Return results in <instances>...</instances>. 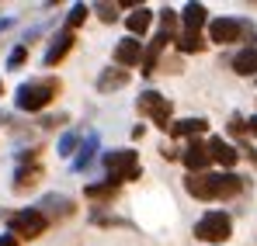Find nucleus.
<instances>
[{"label": "nucleus", "instance_id": "obj_6", "mask_svg": "<svg viewBox=\"0 0 257 246\" xmlns=\"http://www.w3.org/2000/svg\"><path fill=\"white\" fill-rule=\"evenodd\" d=\"M136 111H139V115H146V118H153V122L160 125L164 132H167V125H171V115H174L171 101H167L164 94H157V90H146V94H139V97H136Z\"/></svg>", "mask_w": 257, "mask_h": 246}, {"label": "nucleus", "instance_id": "obj_23", "mask_svg": "<svg viewBox=\"0 0 257 246\" xmlns=\"http://www.w3.org/2000/svg\"><path fill=\"white\" fill-rule=\"evenodd\" d=\"M87 14H90L87 4H73V7H70V18H66V32H77V28L87 21Z\"/></svg>", "mask_w": 257, "mask_h": 246}, {"label": "nucleus", "instance_id": "obj_31", "mask_svg": "<svg viewBox=\"0 0 257 246\" xmlns=\"http://www.w3.org/2000/svg\"><path fill=\"white\" fill-rule=\"evenodd\" d=\"M0 94H4V80H0Z\"/></svg>", "mask_w": 257, "mask_h": 246}, {"label": "nucleus", "instance_id": "obj_13", "mask_svg": "<svg viewBox=\"0 0 257 246\" xmlns=\"http://www.w3.org/2000/svg\"><path fill=\"white\" fill-rule=\"evenodd\" d=\"M70 49H73V32H63V35H56V39H52V45L45 49L42 63H45V66H56V63H63Z\"/></svg>", "mask_w": 257, "mask_h": 246}, {"label": "nucleus", "instance_id": "obj_21", "mask_svg": "<svg viewBox=\"0 0 257 246\" xmlns=\"http://www.w3.org/2000/svg\"><path fill=\"white\" fill-rule=\"evenodd\" d=\"M115 191H118V184H111V180H104V184H87V187H84V198L101 201V198H115Z\"/></svg>", "mask_w": 257, "mask_h": 246}, {"label": "nucleus", "instance_id": "obj_4", "mask_svg": "<svg viewBox=\"0 0 257 246\" xmlns=\"http://www.w3.org/2000/svg\"><path fill=\"white\" fill-rule=\"evenodd\" d=\"M104 166H108V180H111V184L139 180V153H132V149L104 153Z\"/></svg>", "mask_w": 257, "mask_h": 246}, {"label": "nucleus", "instance_id": "obj_29", "mask_svg": "<svg viewBox=\"0 0 257 246\" xmlns=\"http://www.w3.org/2000/svg\"><path fill=\"white\" fill-rule=\"evenodd\" d=\"M11 25H14V18H0V32H7Z\"/></svg>", "mask_w": 257, "mask_h": 246}, {"label": "nucleus", "instance_id": "obj_10", "mask_svg": "<svg viewBox=\"0 0 257 246\" xmlns=\"http://www.w3.org/2000/svg\"><path fill=\"white\" fill-rule=\"evenodd\" d=\"M139 59H143V42L125 35V39L115 45V63L118 66H139Z\"/></svg>", "mask_w": 257, "mask_h": 246}, {"label": "nucleus", "instance_id": "obj_19", "mask_svg": "<svg viewBox=\"0 0 257 246\" xmlns=\"http://www.w3.org/2000/svg\"><path fill=\"white\" fill-rule=\"evenodd\" d=\"M233 70L240 77H257V49H243L233 56Z\"/></svg>", "mask_w": 257, "mask_h": 246}, {"label": "nucleus", "instance_id": "obj_15", "mask_svg": "<svg viewBox=\"0 0 257 246\" xmlns=\"http://www.w3.org/2000/svg\"><path fill=\"white\" fill-rule=\"evenodd\" d=\"M125 25H128V35H132V39H136V35H146L150 25H153V11H150V7H136L125 18Z\"/></svg>", "mask_w": 257, "mask_h": 246}, {"label": "nucleus", "instance_id": "obj_28", "mask_svg": "<svg viewBox=\"0 0 257 246\" xmlns=\"http://www.w3.org/2000/svg\"><path fill=\"white\" fill-rule=\"evenodd\" d=\"M0 246H21V243H18L14 236H7V232H4V236H0Z\"/></svg>", "mask_w": 257, "mask_h": 246}, {"label": "nucleus", "instance_id": "obj_9", "mask_svg": "<svg viewBox=\"0 0 257 246\" xmlns=\"http://www.w3.org/2000/svg\"><path fill=\"white\" fill-rule=\"evenodd\" d=\"M205 149H209V163H219V166H226V170L240 160V149H233V146H229L222 135L209 139V142H205Z\"/></svg>", "mask_w": 257, "mask_h": 246}, {"label": "nucleus", "instance_id": "obj_11", "mask_svg": "<svg viewBox=\"0 0 257 246\" xmlns=\"http://www.w3.org/2000/svg\"><path fill=\"white\" fill-rule=\"evenodd\" d=\"M181 160H184V166L191 170V173H202L205 166H209V149H205V142H198V139H191L188 142V149L184 153H177Z\"/></svg>", "mask_w": 257, "mask_h": 246}, {"label": "nucleus", "instance_id": "obj_16", "mask_svg": "<svg viewBox=\"0 0 257 246\" xmlns=\"http://www.w3.org/2000/svg\"><path fill=\"white\" fill-rule=\"evenodd\" d=\"M42 180V166L39 163H21L18 166V173H14V191H28V187H35Z\"/></svg>", "mask_w": 257, "mask_h": 246}, {"label": "nucleus", "instance_id": "obj_18", "mask_svg": "<svg viewBox=\"0 0 257 246\" xmlns=\"http://www.w3.org/2000/svg\"><path fill=\"white\" fill-rule=\"evenodd\" d=\"M97 146H101L97 132H87L84 146H80V153H77V160H73V170H87V166H90V160H94V153H97Z\"/></svg>", "mask_w": 257, "mask_h": 246}, {"label": "nucleus", "instance_id": "obj_8", "mask_svg": "<svg viewBox=\"0 0 257 246\" xmlns=\"http://www.w3.org/2000/svg\"><path fill=\"white\" fill-rule=\"evenodd\" d=\"M35 211L42 215L45 222H52V218H70V215H73V201H70L66 194H45L42 201L35 205Z\"/></svg>", "mask_w": 257, "mask_h": 246}, {"label": "nucleus", "instance_id": "obj_25", "mask_svg": "<svg viewBox=\"0 0 257 246\" xmlns=\"http://www.w3.org/2000/svg\"><path fill=\"white\" fill-rule=\"evenodd\" d=\"M160 25H164L160 32H167V35L174 39V32H177V11H171V7H167V11H160Z\"/></svg>", "mask_w": 257, "mask_h": 246}, {"label": "nucleus", "instance_id": "obj_3", "mask_svg": "<svg viewBox=\"0 0 257 246\" xmlns=\"http://www.w3.org/2000/svg\"><path fill=\"white\" fill-rule=\"evenodd\" d=\"M45 229H49V222H45L35 208H25V211L7 215V236H14V239H39Z\"/></svg>", "mask_w": 257, "mask_h": 246}, {"label": "nucleus", "instance_id": "obj_20", "mask_svg": "<svg viewBox=\"0 0 257 246\" xmlns=\"http://www.w3.org/2000/svg\"><path fill=\"white\" fill-rule=\"evenodd\" d=\"M125 83H128V70H104V73L97 77V90L108 94V90H118V87H125Z\"/></svg>", "mask_w": 257, "mask_h": 246}, {"label": "nucleus", "instance_id": "obj_7", "mask_svg": "<svg viewBox=\"0 0 257 246\" xmlns=\"http://www.w3.org/2000/svg\"><path fill=\"white\" fill-rule=\"evenodd\" d=\"M247 32H254L247 18H219V21H212V25H209V39L219 42V45L243 42V35H247Z\"/></svg>", "mask_w": 257, "mask_h": 246}, {"label": "nucleus", "instance_id": "obj_12", "mask_svg": "<svg viewBox=\"0 0 257 246\" xmlns=\"http://www.w3.org/2000/svg\"><path fill=\"white\" fill-rule=\"evenodd\" d=\"M167 42H174V39L167 35V32H160V35H153V39H150V49H143V59H139V63H143V73H146V77L157 70L160 52H164V45H167Z\"/></svg>", "mask_w": 257, "mask_h": 246}, {"label": "nucleus", "instance_id": "obj_17", "mask_svg": "<svg viewBox=\"0 0 257 246\" xmlns=\"http://www.w3.org/2000/svg\"><path fill=\"white\" fill-rule=\"evenodd\" d=\"M205 18H209V11H205V4H188V7L181 11V21H184V32H198V28L205 25Z\"/></svg>", "mask_w": 257, "mask_h": 246}, {"label": "nucleus", "instance_id": "obj_30", "mask_svg": "<svg viewBox=\"0 0 257 246\" xmlns=\"http://www.w3.org/2000/svg\"><path fill=\"white\" fill-rule=\"evenodd\" d=\"M243 128H250V135H257V115H254V118H250L247 125H243Z\"/></svg>", "mask_w": 257, "mask_h": 246}, {"label": "nucleus", "instance_id": "obj_22", "mask_svg": "<svg viewBox=\"0 0 257 246\" xmlns=\"http://www.w3.org/2000/svg\"><path fill=\"white\" fill-rule=\"evenodd\" d=\"M177 49H181V52H202V49H205V39H202L198 32H184V35L177 39Z\"/></svg>", "mask_w": 257, "mask_h": 246}, {"label": "nucleus", "instance_id": "obj_27", "mask_svg": "<svg viewBox=\"0 0 257 246\" xmlns=\"http://www.w3.org/2000/svg\"><path fill=\"white\" fill-rule=\"evenodd\" d=\"M94 11H97V14H101V21H108V25L118 18V11H115L111 4H94Z\"/></svg>", "mask_w": 257, "mask_h": 246}, {"label": "nucleus", "instance_id": "obj_5", "mask_svg": "<svg viewBox=\"0 0 257 246\" xmlns=\"http://www.w3.org/2000/svg\"><path fill=\"white\" fill-rule=\"evenodd\" d=\"M229 232H233V218L226 211H209L195 222V239H202V243H222V239H229Z\"/></svg>", "mask_w": 257, "mask_h": 246}, {"label": "nucleus", "instance_id": "obj_14", "mask_svg": "<svg viewBox=\"0 0 257 246\" xmlns=\"http://www.w3.org/2000/svg\"><path fill=\"white\" fill-rule=\"evenodd\" d=\"M205 128H209V122H205V118H181V122H171V125H167V132H171L174 139H181V135H191V139H195V135H202Z\"/></svg>", "mask_w": 257, "mask_h": 246}, {"label": "nucleus", "instance_id": "obj_1", "mask_svg": "<svg viewBox=\"0 0 257 246\" xmlns=\"http://www.w3.org/2000/svg\"><path fill=\"white\" fill-rule=\"evenodd\" d=\"M184 191L198 201H219V198H233L243 191V177L236 173H188Z\"/></svg>", "mask_w": 257, "mask_h": 246}, {"label": "nucleus", "instance_id": "obj_32", "mask_svg": "<svg viewBox=\"0 0 257 246\" xmlns=\"http://www.w3.org/2000/svg\"><path fill=\"white\" fill-rule=\"evenodd\" d=\"M254 39H257V35H254Z\"/></svg>", "mask_w": 257, "mask_h": 246}, {"label": "nucleus", "instance_id": "obj_24", "mask_svg": "<svg viewBox=\"0 0 257 246\" xmlns=\"http://www.w3.org/2000/svg\"><path fill=\"white\" fill-rule=\"evenodd\" d=\"M25 59H28V45H14V49H11V56H7V70L25 66Z\"/></svg>", "mask_w": 257, "mask_h": 246}, {"label": "nucleus", "instance_id": "obj_2", "mask_svg": "<svg viewBox=\"0 0 257 246\" xmlns=\"http://www.w3.org/2000/svg\"><path fill=\"white\" fill-rule=\"evenodd\" d=\"M56 94H59V80H32V83H21L18 87L14 104L21 111H42Z\"/></svg>", "mask_w": 257, "mask_h": 246}, {"label": "nucleus", "instance_id": "obj_26", "mask_svg": "<svg viewBox=\"0 0 257 246\" xmlns=\"http://www.w3.org/2000/svg\"><path fill=\"white\" fill-rule=\"evenodd\" d=\"M56 149H59V156H73V149H77V132H66Z\"/></svg>", "mask_w": 257, "mask_h": 246}]
</instances>
